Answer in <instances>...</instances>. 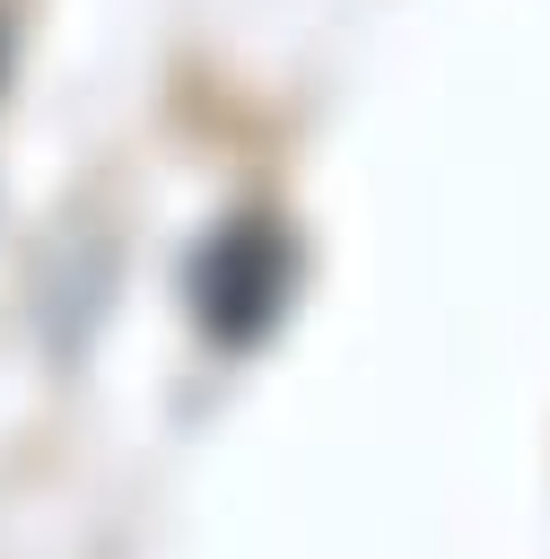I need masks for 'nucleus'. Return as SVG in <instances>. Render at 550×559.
<instances>
[{"label":"nucleus","instance_id":"1","mask_svg":"<svg viewBox=\"0 0 550 559\" xmlns=\"http://www.w3.org/2000/svg\"><path fill=\"white\" fill-rule=\"evenodd\" d=\"M297 297V236L271 210H236L201 236L192 253V314L218 349H253L271 341V323Z\"/></svg>","mask_w":550,"mask_h":559}]
</instances>
